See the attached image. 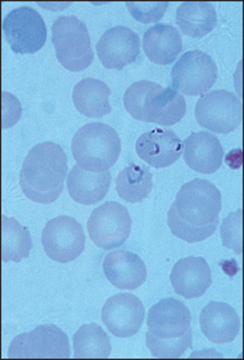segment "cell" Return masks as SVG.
I'll return each mask as SVG.
<instances>
[{
  "label": "cell",
  "mask_w": 244,
  "mask_h": 360,
  "mask_svg": "<svg viewBox=\"0 0 244 360\" xmlns=\"http://www.w3.org/2000/svg\"><path fill=\"white\" fill-rule=\"evenodd\" d=\"M144 313L140 298L129 292H120L107 300L101 309V320L115 337L129 338L141 329Z\"/></svg>",
  "instance_id": "obj_13"
},
{
  "label": "cell",
  "mask_w": 244,
  "mask_h": 360,
  "mask_svg": "<svg viewBox=\"0 0 244 360\" xmlns=\"http://www.w3.org/2000/svg\"><path fill=\"white\" fill-rule=\"evenodd\" d=\"M116 191L122 200L129 202L143 200L151 193L152 172L144 165L129 163L115 179Z\"/></svg>",
  "instance_id": "obj_24"
},
{
  "label": "cell",
  "mask_w": 244,
  "mask_h": 360,
  "mask_svg": "<svg viewBox=\"0 0 244 360\" xmlns=\"http://www.w3.org/2000/svg\"><path fill=\"white\" fill-rule=\"evenodd\" d=\"M195 116L200 127L228 134L242 124L241 101L228 90H213L198 99Z\"/></svg>",
  "instance_id": "obj_8"
},
{
  "label": "cell",
  "mask_w": 244,
  "mask_h": 360,
  "mask_svg": "<svg viewBox=\"0 0 244 360\" xmlns=\"http://www.w3.org/2000/svg\"><path fill=\"white\" fill-rule=\"evenodd\" d=\"M112 184V174L89 172L82 167H73L69 172L67 187L75 202L82 205H94L104 200Z\"/></svg>",
  "instance_id": "obj_20"
},
{
  "label": "cell",
  "mask_w": 244,
  "mask_h": 360,
  "mask_svg": "<svg viewBox=\"0 0 244 360\" xmlns=\"http://www.w3.org/2000/svg\"><path fill=\"white\" fill-rule=\"evenodd\" d=\"M200 329L214 343H229L240 331V319L236 309L223 302H210L200 313Z\"/></svg>",
  "instance_id": "obj_19"
},
{
  "label": "cell",
  "mask_w": 244,
  "mask_h": 360,
  "mask_svg": "<svg viewBox=\"0 0 244 360\" xmlns=\"http://www.w3.org/2000/svg\"><path fill=\"white\" fill-rule=\"evenodd\" d=\"M222 195L208 180H191L179 189L168 211L172 234L188 243L204 241L217 231Z\"/></svg>",
  "instance_id": "obj_1"
},
{
  "label": "cell",
  "mask_w": 244,
  "mask_h": 360,
  "mask_svg": "<svg viewBox=\"0 0 244 360\" xmlns=\"http://www.w3.org/2000/svg\"><path fill=\"white\" fill-rule=\"evenodd\" d=\"M140 45V37L131 28L115 26L101 35L96 44V51L105 68L121 70L136 61Z\"/></svg>",
  "instance_id": "obj_14"
},
{
  "label": "cell",
  "mask_w": 244,
  "mask_h": 360,
  "mask_svg": "<svg viewBox=\"0 0 244 360\" xmlns=\"http://www.w3.org/2000/svg\"><path fill=\"white\" fill-rule=\"evenodd\" d=\"M110 88L98 79L84 78L75 86L73 104L79 112L87 117H104L112 112Z\"/></svg>",
  "instance_id": "obj_22"
},
{
  "label": "cell",
  "mask_w": 244,
  "mask_h": 360,
  "mask_svg": "<svg viewBox=\"0 0 244 360\" xmlns=\"http://www.w3.org/2000/svg\"><path fill=\"white\" fill-rule=\"evenodd\" d=\"M32 250L30 231L14 217H1V260L20 262Z\"/></svg>",
  "instance_id": "obj_25"
},
{
  "label": "cell",
  "mask_w": 244,
  "mask_h": 360,
  "mask_svg": "<svg viewBox=\"0 0 244 360\" xmlns=\"http://www.w3.org/2000/svg\"><path fill=\"white\" fill-rule=\"evenodd\" d=\"M224 149L210 132H196L184 142V159L189 168L200 174H214L222 166Z\"/></svg>",
  "instance_id": "obj_17"
},
{
  "label": "cell",
  "mask_w": 244,
  "mask_h": 360,
  "mask_svg": "<svg viewBox=\"0 0 244 360\" xmlns=\"http://www.w3.org/2000/svg\"><path fill=\"white\" fill-rule=\"evenodd\" d=\"M11 359L70 358L67 333L54 324H43L33 331L17 335L8 349Z\"/></svg>",
  "instance_id": "obj_7"
},
{
  "label": "cell",
  "mask_w": 244,
  "mask_h": 360,
  "mask_svg": "<svg viewBox=\"0 0 244 360\" xmlns=\"http://www.w3.org/2000/svg\"><path fill=\"white\" fill-rule=\"evenodd\" d=\"M170 281L178 295L188 300L200 297L211 287V267L202 257L180 259L172 268Z\"/></svg>",
  "instance_id": "obj_16"
},
{
  "label": "cell",
  "mask_w": 244,
  "mask_h": 360,
  "mask_svg": "<svg viewBox=\"0 0 244 360\" xmlns=\"http://www.w3.org/2000/svg\"><path fill=\"white\" fill-rule=\"evenodd\" d=\"M3 31L15 53H35L43 48L48 30L39 11L23 6L6 15Z\"/></svg>",
  "instance_id": "obj_9"
},
{
  "label": "cell",
  "mask_w": 244,
  "mask_h": 360,
  "mask_svg": "<svg viewBox=\"0 0 244 360\" xmlns=\"http://www.w3.org/2000/svg\"><path fill=\"white\" fill-rule=\"evenodd\" d=\"M217 65L205 52L187 51L172 69V86L189 96L202 95L213 87Z\"/></svg>",
  "instance_id": "obj_11"
},
{
  "label": "cell",
  "mask_w": 244,
  "mask_h": 360,
  "mask_svg": "<svg viewBox=\"0 0 244 360\" xmlns=\"http://www.w3.org/2000/svg\"><path fill=\"white\" fill-rule=\"evenodd\" d=\"M73 352L75 358H108L110 337L99 324H84L73 335Z\"/></svg>",
  "instance_id": "obj_26"
},
{
  "label": "cell",
  "mask_w": 244,
  "mask_h": 360,
  "mask_svg": "<svg viewBox=\"0 0 244 360\" xmlns=\"http://www.w3.org/2000/svg\"><path fill=\"white\" fill-rule=\"evenodd\" d=\"M125 5L129 14L143 24L159 22L169 7L168 1H127Z\"/></svg>",
  "instance_id": "obj_28"
},
{
  "label": "cell",
  "mask_w": 244,
  "mask_h": 360,
  "mask_svg": "<svg viewBox=\"0 0 244 360\" xmlns=\"http://www.w3.org/2000/svg\"><path fill=\"white\" fill-rule=\"evenodd\" d=\"M52 43L56 58L68 70H84L93 63L94 51L87 26L75 15L60 16L54 20Z\"/></svg>",
  "instance_id": "obj_6"
},
{
  "label": "cell",
  "mask_w": 244,
  "mask_h": 360,
  "mask_svg": "<svg viewBox=\"0 0 244 360\" xmlns=\"http://www.w3.org/2000/svg\"><path fill=\"white\" fill-rule=\"evenodd\" d=\"M146 342L155 358H180L191 347L193 330L188 307L176 298H165L150 309Z\"/></svg>",
  "instance_id": "obj_3"
},
{
  "label": "cell",
  "mask_w": 244,
  "mask_h": 360,
  "mask_svg": "<svg viewBox=\"0 0 244 360\" xmlns=\"http://www.w3.org/2000/svg\"><path fill=\"white\" fill-rule=\"evenodd\" d=\"M105 276L110 284L120 290H136L146 281V264L136 253L118 250L105 257Z\"/></svg>",
  "instance_id": "obj_18"
},
{
  "label": "cell",
  "mask_w": 244,
  "mask_h": 360,
  "mask_svg": "<svg viewBox=\"0 0 244 360\" xmlns=\"http://www.w3.org/2000/svg\"><path fill=\"white\" fill-rule=\"evenodd\" d=\"M3 122L1 127L3 129L13 127L14 124L20 121L22 116V106L18 99L11 93L3 91Z\"/></svg>",
  "instance_id": "obj_29"
},
{
  "label": "cell",
  "mask_w": 244,
  "mask_h": 360,
  "mask_svg": "<svg viewBox=\"0 0 244 360\" xmlns=\"http://www.w3.org/2000/svg\"><path fill=\"white\" fill-rule=\"evenodd\" d=\"M144 53L158 65H170L183 50V39L177 27L159 22L148 28L143 35Z\"/></svg>",
  "instance_id": "obj_21"
},
{
  "label": "cell",
  "mask_w": 244,
  "mask_h": 360,
  "mask_svg": "<svg viewBox=\"0 0 244 360\" xmlns=\"http://www.w3.org/2000/svg\"><path fill=\"white\" fill-rule=\"evenodd\" d=\"M123 99L124 106L134 120L163 127H170L181 121L187 110L185 98L177 90L163 88L149 80L131 84Z\"/></svg>",
  "instance_id": "obj_4"
},
{
  "label": "cell",
  "mask_w": 244,
  "mask_h": 360,
  "mask_svg": "<svg viewBox=\"0 0 244 360\" xmlns=\"http://www.w3.org/2000/svg\"><path fill=\"white\" fill-rule=\"evenodd\" d=\"M135 149L139 157L150 166L166 168L179 159L184 143L172 129H155L141 135Z\"/></svg>",
  "instance_id": "obj_15"
},
{
  "label": "cell",
  "mask_w": 244,
  "mask_h": 360,
  "mask_svg": "<svg viewBox=\"0 0 244 360\" xmlns=\"http://www.w3.org/2000/svg\"><path fill=\"white\" fill-rule=\"evenodd\" d=\"M68 158L65 150L53 142L37 144L28 152L20 174L22 191L39 204L56 202L65 189Z\"/></svg>",
  "instance_id": "obj_2"
},
{
  "label": "cell",
  "mask_w": 244,
  "mask_h": 360,
  "mask_svg": "<svg viewBox=\"0 0 244 360\" xmlns=\"http://www.w3.org/2000/svg\"><path fill=\"white\" fill-rule=\"evenodd\" d=\"M176 20L187 37H203L217 26V11L211 1H185L176 11Z\"/></svg>",
  "instance_id": "obj_23"
},
{
  "label": "cell",
  "mask_w": 244,
  "mask_h": 360,
  "mask_svg": "<svg viewBox=\"0 0 244 360\" xmlns=\"http://www.w3.org/2000/svg\"><path fill=\"white\" fill-rule=\"evenodd\" d=\"M71 151L78 166L93 172H106L120 157L121 139L106 124L88 123L73 136Z\"/></svg>",
  "instance_id": "obj_5"
},
{
  "label": "cell",
  "mask_w": 244,
  "mask_h": 360,
  "mask_svg": "<svg viewBox=\"0 0 244 360\" xmlns=\"http://www.w3.org/2000/svg\"><path fill=\"white\" fill-rule=\"evenodd\" d=\"M86 236L82 224L73 217L61 215L51 219L42 232L44 251L54 262L67 264L84 250Z\"/></svg>",
  "instance_id": "obj_12"
},
{
  "label": "cell",
  "mask_w": 244,
  "mask_h": 360,
  "mask_svg": "<svg viewBox=\"0 0 244 360\" xmlns=\"http://www.w3.org/2000/svg\"><path fill=\"white\" fill-rule=\"evenodd\" d=\"M131 228L132 219L127 208L117 202H106L96 207L87 223L90 239L105 250L123 245Z\"/></svg>",
  "instance_id": "obj_10"
},
{
  "label": "cell",
  "mask_w": 244,
  "mask_h": 360,
  "mask_svg": "<svg viewBox=\"0 0 244 360\" xmlns=\"http://www.w3.org/2000/svg\"><path fill=\"white\" fill-rule=\"evenodd\" d=\"M243 211L239 208L238 211L229 214L222 221L221 226V236H222L223 245L238 255H242V219Z\"/></svg>",
  "instance_id": "obj_27"
}]
</instances>
